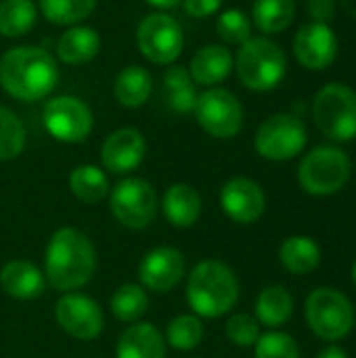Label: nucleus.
Returning <instances> with one entry per match:
<instances>
[{
  "label": "nucleus",
  "instance_id": "obj_4",
  "mask_svg": "<svg viewBox=\"0 0 356 358\" xmlns=\"http://www.w3.org/2000/svg\"><path fill=\"white\" fill-rule=\"evenodd\" d=\"M233 65L241 84L256 92L277 88L287 69L283 48L269 38H250L243 42Z\"/></svg>",
  "mask_w": 356,
  "mask_h": 358
},
{
  "label": "nucleus",
  "instance_id": "obj_40",
  "mask_svg": "<svg viewBox=\"0 0 356 358\" xmlns=\"http://www.w3.org/2000/svg\"><path fill=\"white\" fill-rule=\"evenodd\" d=\"M147 2L155 8H174L176 4H180V0H147Z\"/></svg>",
  "mask_w": 356,
  "mask_h": 358
},
{
  "label": "nucleus",
  "instance_id": "obj_5",
  "mask_svg": "<svg viewBox=\"0 0 356 358\" xmlns=\"http://www.w3.org/2000/svg\"><path fill=\"white\" fill-rule=\"evenodd\" d=\"M317 128L332 141H350L356 136V92L346 84L323 86L313 101Z\"/></svg>",
  "mask_w": 356,
  "mask_h": 358
},
{
  "label": "nucleus",
  "instance_id": "obj_28",
  "mask_svg": "<svg viewBox=\"0 0 356 358\" xmlns=\"http://www.w3.org/2000/svg\"><path fill=\"white\" fill-rule=\"evenodd\" d=\"M296 2L294 0H254L252 19L256 27L264 34H279L294 21Z\"/></svg>",
  "mask_w": 356,
  "mask_h": 358
},
{
  "label": "nucleus",
  "instance_id": "obj_14",
  "mask_svg": "<svg viewBox=\"0 0 356 358\" xmlns=\"http://www.w3.org/2000/svg\"><path fill=\"white\" fill-rule=\"evenodd\" d=\"M185 273L187 260L183 252L170 245L149 250L138 264L141 287L155 294H168L170 289H174L185 279Z\"/></svg>",
  "mask_w": 356,
  "mask_h": 358
},
{
  "label": "nucleus",
  "instance_id": "obj_8",
  "mask_svg": "<svg viewBox=\"0 0 356 358\" xmlns=\"http://www.w3.org/2000/svg\"><path fill=\"white\" fill-rule=\"evenodd\" d=\"M109 208L122 227L143 231L157 216V193L143 178H124L109 191Z\"/></svg>",
  "mask_w": 356,
  "mask_h": 358
},
{
  "label": "nucleus",
  "instance_id": "obj_33",
  "mask_svg": "<svg viewBox=\"0 0 356 358\" xmlns=\"http://www.w3.org/2000/svg\"><path fill=\"white\" fill-rule=\"evenodd\" d=\"M25 147V128L15 111L0 105V162H10Z\"/></svg>",
  "mask_w": 356,
  "mask_h": 358
},
{
  "label": "nucleus",
  "instance_id": "obj_35",
  "mask_svg": "<svg viewBox=\"0 0 356 358\" xmlns=\"http://www.w3.org/2000/svg\"><path fill=\"white\" fill-rule=\"evenodd\" d=\"M256 358H300L296 340L283 331H269L254 344Z\"/></svg>",
  "mask_w": 356,
  "mask_h": 358
},
{
  "label": "nucleus",
  "instance_id": "obj_13",
  "mask_svg": "<svg viewBox=\"0 0 356 358\" xmlns=\"http://www.w3.org/2000/svg\"><path fill=\"white\" fill-rule=\"evenodd\" d=\"M55 319L69 338L80 342L97 340L105 327L101 306L92 298L76 292H69L59 298L55 306Z\"/></svg>",
  "mask_w": 356,
  "mask_h": 358
},
{
  "label": "nucleus",
  "instance_id": "obj_3",
  "mask_svg": "<svg viewBox=\"0 0 356 358\" xmlns=\"http://www.w3.org/2000/svg\"><path fill=\"white\" fill-rule=\"evenodd\" d=\"M239 300V281L233 268L220 260L199 262L187 279V302L197 317L218 319Z\"/></svg>",
  "mask_w": 356,
  "mask_h": 358
},
{
  "label": "nucleus",
  "instance_id": "obj_7",
  "mask_svg": "<svg viewBox=\"0 0 356 358\" xmlns=\"http://www.w3.org/2000/svg\"><path fill=\"white\" fill-rule=\"evenodd\" d=\"M306 321L319 338L336 342L350 334L355 325V308L338 289L319 287L306 300Z\"/></svg>",
  "mask_w": 356,
  "mask_h": 358
},
{
  "label": "nucleus",
  "instance_id": "obj_32",
  "mask_svg": "<svg viewBox=\"0 0 356 358\" xmlns=\"http://www.w3.org/2000/svg\"><path fill=\"white\" fill-rule=\"evenodd\" d=\"M40 13L55 25H73L90 17L97 0H38Z\"/></svg>",
  "mask_w": 356,
  "mask_h": 358
},
{
  "label": "nucleus",
  "instance_id": "obj_12",
  "mask_svg": "<svg viewBox=\"0 0 356 358\" xmlns=\"http://www.w3.org/2000/svg\"><path fill=\"white\" fill-rule=\"evenodd\" d=\"M44 126L59 143H82L92 132V111L78 96H55L44 105Z\"/></svg>",
  "mask_w": 356,
  "mask_h": 358
},
{
  "label": "nucleus",
  "instance_id": "obj_25",
  "mask_svg": "<svg viewBox=\"0 0 356 358\" xmlns=\"http://www.w3.org/2000/svg\"><path fill=\"white\" fill-rule=\"evenodd\" d=\"M164 96L172 111L176 113H191L197 105V92L191 80V73L185 67H170L164 76Z\"/></svg>",
  "mask_w": 356,
  "mask_h": 358
},
{
  "label": "nucleus",
  "instance_id": "obj_36",
  "mask_svg": "<svg viewBox=\"0 0 356 358\" xmlns=\"http://www.w3.org/2000/svg\"><path fill=\"white\" fill-rule=\"evenodd\" d=\"M227 338L239 346V348H250L258 342L260 338V323L250 317V315H233L229 321H227Z\"/></svg>",
  "mask_w": 356,
  "mask_h": 358
},
{
  "label": "nucleus",
  "instance_id": "obj_23",
  "mask_svg": "<svg viewBox=\"0 0 356 358\" xmlns=\"http://www.w3.org/2000/svg\"><path fill=\"white\" fill-rule=\"evenodd\" d=\"M153 90V82L151 76L145 67L141 65H128L124 67L118 78H115V86H113V94L118 99L120 105L124 107H141L149 101Z\"/></svg>",
  "mask_w": 356,
  "mask_h": 358
},
{
  "label": "nucleus",
  "instance_id": "obj_16",
  "mask_svg": "<svg viewBox=\"0 0 356 358\" xmlns=\"http://www.w3.org/2000/svg\"><path fill=\"white\" fill-rule=\"evenodd\" d=\"M145 153V136L136 128H120L105 138L101 147V164L111 174H130L143 164Z\"/></svg>",
  "mask_w": 356,
  "mask_h": 358
},
{
  "label": "nucleus",
  "instance_id": "obj_26",
  "mask_svg": "<svg viewBox=\"0 0 356 358\" xmlns=\"http://www.w3.org/2000/svg\"><path fill=\"white\" fill-rule=\"evenodd\" d=\"M69 191L82 203L94 206L109 195V180L101 168L92 164H84L69 174Z\"/></svg>",
  "mask_w": 356,
  "mask_h": 358
},
{
  "label": "nucleus",
  "instance_id": "obj_18",
  "mask_svg": "<svg viewBox=\"0 0 356 358\" xmlns=\"http://www.w3.org/2000/svg\"><path fill=\"white\" fill-rule=\"evenodd\" d=\"M0 287L15 300H34L44 294L46 277L29 260H10L0 268Z\"/></svg>",
  "mask_w": 356,
  "mask_h": 358
},
{
  "label": "nucleus",
  "instance_id": "obj_37",
  "mask_svg": "<svg viewBox=\"0 0 356 358\" xmlns=\"http://www.w3.org/2000/svg\"><path fill=\"white\" fill-rule=\"evenodd\" d=\"M308 15L315 23H327L336 17V2L334 0H308Z\"/></svg>",
  "mask_w": 356,
  "mask_h": 358
},
{
  "label": "nucleus",
  "instance_id": "obj_1",
  "mask_svg": "<svg viewBox=\"0 0 356 358\" xmlns=\"http://www.w3.org/2000/svg\"><path fill=\"white\" fill-rule=\"evenodd\" d=\"M97 271V250L86 233L63 227L52 233L44 252V277L57 292L84 287Z\"/></svg>",
  "mask_w": 356,
  "mask_h": 358
},
{
  "label": "nucleus",
  "instance_id": "obj_2",
  "mask_svg": "<svg viewBox=\"0 0 356 358\" xmlns=\"http://www.w3.org/2000/svg\"><path fill=\"white\" fill-rule=\"evenodd\" d=\"M59 80L55 59L38 46H15L0 57V86L17 101H38L52 92Z\"/></svg>",
  "mask_w": 356,
  "mask_h": 358
},
{
  "label": "nucleus",
  "instance_id": "obj_21",
  "mask_svg": "<svg viewBox=\"0 0 356 358\" xmlns=\"http://www.w3.org/2000/svg\"><path fill=\"white\" fill-rule=\"evenodd\" d=\"M233 69V55L220 44H208L191 59V80L201 86H216L229 78Z\"/></svg>",
  "mask_w": 356,
  "mask_h": 358
},
{
  "label": "nucleus",
  "instance_id": "obj_11",
  "mask_svg": "<svg viewBox=\"0 0 356 358\" xmlns=\"http://www.w3.org/2000/svg\"><path fill=\"white\" fill-rule=\"evenodd\" d=\"M195 117L210 136L233 138L243 126V107L233 92L225 88H210L197 96Z\"/></svg>",
  "mask_w": 356,
  "mask_h": 358
},
{
  "label": "nucleus",
  "instance_id": "obj_29",
  "mask_svg": "<svg viewBox=\"0 0 356 358\" xmlns=\"http://www.w3.org/2000/svg\"><path fill=\"white\" fill-rule=\"evenodd\" d=\"M109 306L118 321L132 325V323H138L143 319V315L147 313L149 296H147L145 287H141L136 283H124L113 292Z\"/></svg>",
  "mask_w": 356,
  "mask_h": 358
},
{
  "label": "nucleus",
  "instance_id": "obj_38",
  "mask_svg": "<svg viewBox=\"0 0 356 358\" xmlns=\"http://www.w3.org/2000/svg\"><path fill=\"white\" fill-rule=\"evenodd\" d=\"M222 0H185V10L191 17H210L220 8Z\"/></svg>",
  "mask_w": 356,
  "mask_h": 358
},
{
  "label": "nucleus",
  "instance_id": "obj_17",
  "mask_svg": "<svg viewBox=\"0 0 356 358\" xmlns=\"http://www.w3.org/2000/svg\"><path fill=\"white\" fill-rule=\"evenodd\" d=\"M294 55L306 69L321 71L329 67L338 55V38L327 23L302 25L294 38Z\"/></svg>",
  "mask_w": 356,
  "mask_h": 358
},
{
  "label": "nucleus",
  "instance_id": "obj_27",
  "mask_svg": "<svg viewBox=\"0 0 356 358\" xmlns=\"http://www.w3.org/2000/svg\"><path fill=\"white\" fill-rule=\"evenodd\" d=\"M281 264L294 275H306L321 262V250L311 237H290L279 250Z\"/></svg>",
  "mask_w": 356,
  "mask_h": 358
},
{
  "label": "nucleus",
  "instance_id": "obj_15",
  "mask_svg": "<svg viewBox=\"0 0 356 358\" xmlns=\"http://www.w3.org/2000/svg\"><path fill=\"white\" fill-rule=\"evenodd\" d=\"M222 212L237 224L256 222L266 210V197L262 187L245 176L231 178L220 191Z\"/></svg>",
  "mask_w": 356,
  "mask_h": 358
},
{
  "label": "nucleus",
  "instance_id": "obj_30",
  "mask_svg": "<svg viewBox=\"0 0 356 358\" xmlns=\"http://www.w3.org/2000/svg\"><path fill=\"white\" fill-rule=\"evenodd\" d=\"M36 23L31 0H0V34L6 38L25 36Z\"/></svg>",
  "mask_w": 356,
  "mask_h": 358
},
{
  "label": "nucleus",
  "instance_id": "obj_19",
  "mask_svg": "<svg viewBox=\"0 0 356 358\" xmlns=\"http://www.w3.org/2000/svg\"><path fill=\"white\" fill-rule=\"evenodd\" d=\"M166 340L151 323L128 325L115 344V358H166Z\"/></svg>",
  "mask_w": 356,
  "mask_h": 358
},
{
  "label": "nucleus",
  "instance_id": "obj_20",
  "mask_svg": "<svg viewBox=\"0 0 356 358\" xmlns=\"http://www.w3.org/2000/svg\"><path fill=\"white\" fill-rule=\"evenodd\" d=\"M162 212L172 227L191 229L201 216V197L195 187L187 182H176L164 193Z\"/></svg>",
  "mask_w": 356,
  "mask_h": 358
},
{
  "label": "nucleus",
  "instance_id": "obj_41",
  "mask_svg": "<svg viewBox=\"0 0 356 358\" xmlns=\"http://www.w3.org/2000/svg\"><path fill=\"white\" fill-rule=\"evenodd\" d=\"M353 277H355V283H356V262H355V268H353Z\"/></svg>",
  "mask_w": 356,
  "mask_h": 358
},
{
  "label": "nucleus",
  "instance_id": "obj_6",
  "mask_svg": "<svg viewBox=\"0 0 356 358\" xmlns=\"http://www.w3.org/2000/svg\"><path fill=\"white\" fill-rule=\"evenodd\" d=\"M350 178V159L338 147L313 149L298 168V180L311 195L338 193Z\"/></svg>",
  "mask_w": 356,
  "mask_h": 358
},
{
  "label": "nucleus",
  "instance_id": "obj_9",
  "mask_svg": "<svg viewBox=\"0 0 356 358\" xmlns=\"http://www.w3.org/2000/svg\"><path fill=\"white\" fill-rule=\"evenodd\" d=\"M256 151L271 162H287L306 145V126L296 113H275L256 132Z\"/></svg>",
  "mask_w": 356,
  "mask_h": 358
},
{
  "label": "nucleus",
  "instance_id": "obj_34",
  "mask_svg": "<svg viewBox=\"0 0 356 358\" xmlns=\"http://www.w3.org/2000/svg\"><path fill=\"white\" fill-rule=\"evenodd\" d=\"M216 31L227 44H243L252 38V21L243 10L229 8L218 17Z\"/></svg>",
  "mask_w": 356,
  "mask_h": 358
},
{
  "label": "nucleus",
  "instance_id": "obj_24",
  "mask_svg": "<svg viewBox=\"0 0 356 358\" xmlns=\"http://www.w3.org/2000/svg\"><path fill=\"white\" fill-rule=\"evenodd\" d=\"M294 313V300L290 292L281 285H273L260 292L256 300V321L264 327H281L290 321Z\"/></svg>",
  "mask_w": 356,
  "mask_h": 358
},
{
  "label": "nucleus",
  "instance_id": "obj_31",
  "mask_svg": "<svg viewBox=\"0 0 356 358\" xmlns=\"http://www.w3.org/2000/svg\"><path fill=\"white\" fill-rule=\"evenodd\" d=\"M164 340L178 352L195 350L204 340V323L197 315H178L168 323Z\"/></svg>",
  "mask_w": 356,
  "mask_h": 358
},
{
  "label": "nucleus",
  "instance_id": "obj_22",
  "mask_svg": "<svg viewBox=\"0 0 356 358\" xmlns=\"http://www.w3.org/2000/svg\"><path fill=\"white\" fill-rule=\"evenodd\" d=\"M101 50V38L92 27H69L57 42V55L67 65H82L92 61Z\"/></svg>",
  "mask_w": 356,
  "mask_h": 358
},
{
  "label": "nucleus",
  "instance_id": "obj_10",
  "mask_svg": "<svg viewBox=\"0 0 356 358\" xmlns=\"http://www.w3.org/2000/svg\"><path fill=\"white\" fill-rule=\"evenodd\" d=\"M136 42L145 59L157 65H170L183 52L185 34L174 17L166 13H153L141 21Z\"/></svg>",
  "mask_w": 356,
  "mask_h": 358
},
{
  "label": "nucleus",
  "instance_id": "obj_39",
  "mask_svg": "<svg viewBox=\"0 0 356 358\" xmlns=\"http://www.w3.org/2000/svg\"><path fill=\"white\" fill-rule=\"evenodd\" d=\"M317 358H348L346 357V352L342 350V348H338V346H329V348H325L321 355Z\"/></svg>",
  "mask_w": 356,
  "mask_h": 358
}]
</instances>
